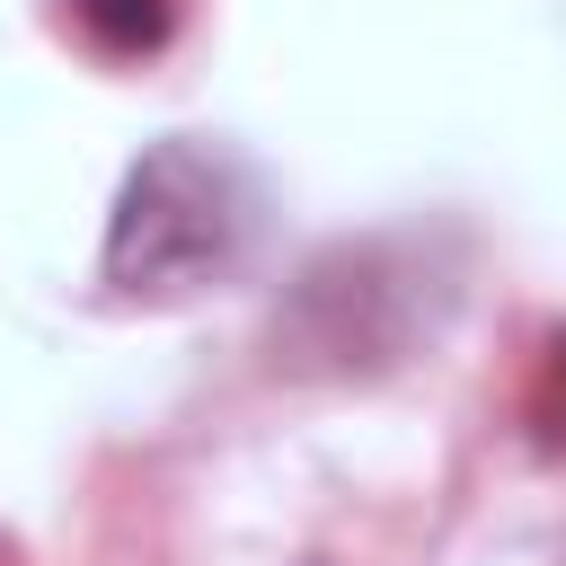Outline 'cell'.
Segmentation results:
<instances>
[{"label":"cell","mask_w":566,"mask_h":566,"mask_svg":"<svg viewBox=\"0 0 566 566\" xmlns=\"http://www.w3.org/2000/svg\"><path fill=\"white\" fill-rule=\"evenodd\" d=\"M239 230H248L239 177L203 142H159L124 177V203H115V230H106V283L186 292V283H203L212 265L239 256Z\"/></svg>","instance_id":"cell-1"},{"label":"cell","mask_w":566,"mask_h":566,"mask_svg":"<svg viewBox=\"0 0 566 566\" xmlns=\"http://www.w3.org/2000/svg\"><path fill=\"white\" fill-rule=\"evenodd\" d=\"M71 9H80V27H88L106 53H150V44L168 35V18H177L168 0H71Z\"/></svg>","instance_id":"cell-2"}]
</instances>
